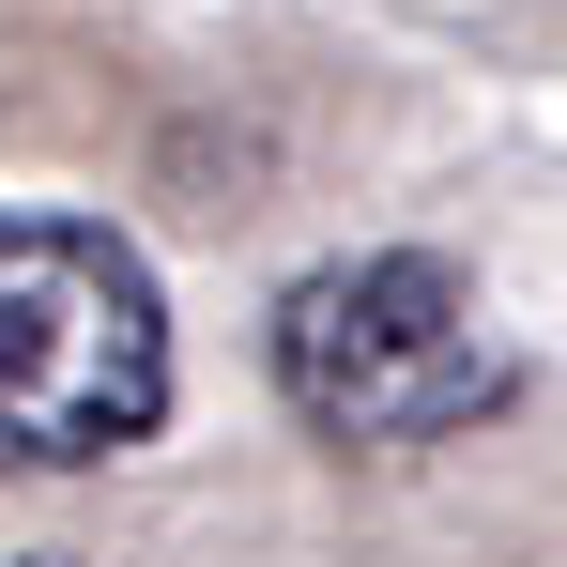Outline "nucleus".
Here are the masks:
<instances>
[{"label": "nucleus", "instance_id": "f03ea898", "mask_svg": "<svg viewBox=\"0 0 567 567\" xmlns=\"http://www.w3.org/2000/svg\"><path fill=\"white\" fill-rule=\"evenodd\" d=\"M277 399L322 445L399 461V445H461L506 399V353L430 246H369V261H307L277 291Z\"/></svg>", "mask_w": 567, "mask_h": 567}, {"label": "nucleus", "instance_id": "f257e3e1", "mask_svg": "<svg viewBox=\"0 0 567 567\" xmlns=\"http://www.w3.org/2000/svg\"><path fill=\"white\" fill-rule=\"evenodd\" d=\"M169 430V291L107 215H0V475H78Z\"/></svg>", "mask_w": 567, "mask_h": 567}, {"label": "nucleus", "instance_id": "7ed1b4c3", "mask_svg": "<svg viewBox=\"0 0 567 567\" xmlns=\"http://www.w3.org/2000/svg\"><path fill=\"white\" fill-rule=\"evenodd\" d=\"M16 567H93V553H16Z\"/></svg>", "mask_w": 567, "mask_h": 567}]
</instances>
